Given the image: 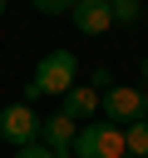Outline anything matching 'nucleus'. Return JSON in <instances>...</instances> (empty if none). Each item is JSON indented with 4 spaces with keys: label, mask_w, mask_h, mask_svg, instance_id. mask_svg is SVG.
<instances>
[{
    "label": "nucleus",
    "mask_w": 148,
    "mask_h": 158,
    "mask_svg": "<svg viewBox=\"0 0 148 158\" xmlns=\"http://www.w3.org/2000/svg\"><path fill=\"white\" fill-rule=\"evenodd\" d=\"M79 84V59L69 54V49H49L39 64H35V79H30V89H25V104L30 99H39V94H69Z\"/></svg>",
    "instance_id": "1"
},
{
    "label": "nucleus",
    "mask_w": 148,
    "mask_h": 158,
    "mask_svg": "<svg viewBox=\"0 0 148 158\" xmlns=\"http://www.w3.org/2000/svg\"><path fill=\"white\" fill-rule=\"evenodd\" d=\"M69 158H123V128L109 118H89L74 133V153Z\"/></svg>",
    "instance_id": "2"
},
{
    "label": "nucleus",
    "mask_w": 148,
    "mask_h": 158,
    "mask_svg": "<svg viewBox=\"0 0 148 158\" xmlns=\"http://www.w3.org/2000/svg\"><path fill=\"white\" fill-rule=\"evenodd\" d=\"M99 109H104V118H109V123L128 128V123L148 118V94H143V89H133V84H113V89H104Z\"/></svg>",
    "instance_id": "3"
},
{
    "label": "nucleus",
    "mask_w": 148,
    "mask_h": 158,
    "mask_svg": "<svg viewBox=\"0 0 148 158\" xmlns=\"http://www.w3.org/2000/svg\"><path fill=\"white\" fill-rule=\"evenodd\" d=\"M0 138L10 148H25V143H39V114L30 104H10L0 109Z\"/></svg>",
    "instance_id": "4"
},
{
    "label": "nucleus",
    "mask_w": 148,
    "mask_h": 158,
    "mask_svg": "<svg viewBox=\"0 0 148 158\" xmlns=\"http://www.w3.org/2000/svg\"><path fill=\"white\" fill-rule=\"evenodd\" d=\"M74 133H79V123H74V118H64V114L39 118V143H44L54 158H69V153H74Z\"/></svg>",
    "instance_id": "5"
},
{
    "label": "nucleus",
    "mask_w": 148,
    "mask_h": 158,
    "mask_svg": "<svg viewBox=\"0 0 148 158\" xmlns=\"http://www.w3.org/2000/svg\"><path fill=\"white\" fill-rule=\"evenodd\" d=\"M69 20L79 25V35H109V30H113V10H109V0H74Z\"/></svg>",
    "instance_id": "6"
},
{
    "label": "nucleus",
    "mask_w": 148,
    "mask_h": 158,
    "mask_svg": "<svg viewBox=\"0 0 148 158\" xmlns=\"http://www.w3.org/2000/svg\"><path fill=\"white\" fill-rule=\"evenodd\" d=\"M59 114L74 118V123H89V118L99 114V89H94V84H74V89L59 99Z\"/></svg>",
    "instance_id": "7"
},
{
    "label": "nucleus",
    "mask_w": 148,
    "mask_h": 158,
    "mask_svg": "<svg viewBox=\"0 0 148 158\" xmlns=\"http://www.w3.org/2000/svg\"><path fill=\"white\" fill-rule=\"evenodd\" d=\"M123 153L148 158V118H138V123H128V128H123Z\"/></svg>",
    "instance_id": "8"
},
{
    "label": "nucleus",
    "mask_w": 148,
    "mask_h": 158,
    "mask_svg": "<svg viewBox=\"0 0 148 158\" xmlns=\"http://www.w3.org/2000/svg\"><path fill=\"white\" fill-rule=\"evenodd\" d=\"M109 10H113V25H138L143 20V5L138 0H109Z\"/></svg>",
    "instance_id": "9"
},
{
    "label": "nucleus",
    "mask_w": 148,
    "mask_h": 158,
    "mask_svg": "<svg viewBox=\"0 0 148 158\" xmlns=\"http://www.w3.org/2000/svg\"><path fill=\"white\" fill-rule=\"evenodd\" d=\"M35 10H39V15H69L74 0H35Z\"/></svg>",
    "instance_id": "10"
},
{
    "label": "nucleus",
    "mask_w": 148,
    "mask_h": 158,
    "mask_svg": "<svg viewBox=\"0 0 148 158\" xmlns=\"http://www.w3.org/2000/svg\"><path fill=\"white\" fill-rule=\"evenodd\" d=\"M15 158H54L44 143H25V148H15Z\"/></svg>",
    "instance_id": "11"
},
{
    "label": "nucleus",
    "mask_w": 148,
    "mask_h": 158,
    "mask_svg": "<svg viewBox=\"0 0 148 158\" xmlns=\"http://www.w3.org/2000/svg\"><path fill=\"white\" fill-rule=\"evenodd\" d=\"M89 84H94V89H113V74H109V69H94V79H89Z\"/></svg>",
    "instance_id": "12"
},
{
    "label": "nucleus",
    "mask_w": 148,
    "mask_h": 158,
    "mask_svg": "<svg viewBox=\"0 0 148 158\" xmlns=\"http://www.w3.org/2000/svg\"><path fill=\"white\" fill-rule=\"evenodd\" d=\"M138 74H143V94H148V54H143V69H138Z\"/></svg>",
    "instance_id": "13"
},
{
    "label": "nucleus",
    "mask_w": 148,
    "mask_h": 158,
    "mask_svg": "<svg viewBox=\"0 0 148 158\" xmlns=\"http://www.w3.org/2000/svg\"><path fill=\"white\" fill-rule=\"evenodd\" d=\"M0 15H5V0H0Z\"/></svg>",
    "instance_id": "14"
},
{
    "label": "nucleus",
    "mask_w": 148,
    "mask_h": 158,
    "mask_svg": "<svg viewBox=\"0 0 148 158\" xmlns=\"http://www.w3.org/2000/svg\"><path fill=\"white\" fill-rule=\"evenodd\" d=\"M123 158H133V153H123Z\"/></svg>",
    "instance_id": "15"
}]
</instances>
